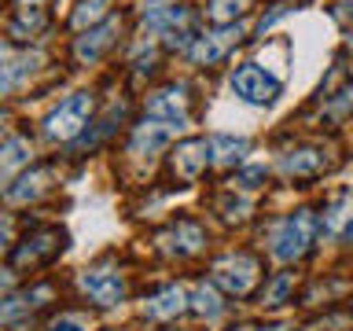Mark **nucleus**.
Wrapping results in <instances>:
<instances>
[{"mask_svg":"<svg viewBox=\"0 0 353 331\" xmlns=\"http://www.w3.org/2000/svg\"><path fill=\"white\" fill-rule=\"evenodd\" d=\"M88 118H92V92H74V96H66L48 118H44V132H48L52 140L70 143V140H77L85 132Z\"/></svg>","mask_w":353,"mask_h":331,"instance_id":"1","label":"nucleus"},{"mask_svg":"<svg viewBox=\"0 0 353 331\" xmlns=\"http://www.w3.org/2000/svg\"><path fill=\"white\" fill-rule=\"evenodd\" d=\"M313 236H316V217H313V210H294V214L287 217L280 228H276L272 258H276V261H298L309 247H313Z\"/></svg>","mask_w":353,"mask_h":331,"instance_id":"2","label":"nucleus"},{"mask_svg":"<svg viewBox=\"0 0 353 331\" xmlns=\"http://www.w3.org/2000/svg\"><path fill=\"white\" fill-rule=\"evenodd\" d=\"M63 247H66V232L63 228H37V232H30V236L11 250L8 272L33 269V265H48L55 254H63Z\"/></svg>","mask_w":353,"mask_h":331,"instance_id":"3","label":"nucleus"},{"mask_svg":"<svg viewBox=\"0 0 353 331\" xmlns=\"http://www.w3.org/2000/svg\"><path fill=\"white\" fill-rule=\"evenodd\" d=\"M258 276H261V265H258L254 254L236 250V254H225V258L214 261V283L225 287V291L236 294V298L250 294L254 283H258Z\"/></svg>","mask_w":353,"mask_h":331,"instance_id":"4","label":"nucleus"},{"mask_svg":"<svg viewBox=\"0 0 353 331\" xmlns=\"http://www.w3.org/2000/svg\"><path fill=\"white\" fill-rule=\"evenodd\" d=\"M232 92H236L243 103L254 107H269L276 96H280V77L269 74L258 63H243L236 74H232Z\"/></svg>","mask_w":353,"mask_h":331,"instance_id":"5","label":"nucleus"},{"mask_svg":"<svg viewBox=\"0 0 353 331\" xmlns=\"http://www.w3.org/2000/svg\"><path fill=\"white\" fill-rule=\"evenodd\" d=\"M77 287L85 291L88 302L96 305H118L125 298V280H121L118 269H107V265H96V269H85L77 276Z\"/></svg>","mask_w":353,"mask_h":331,"instance_id":"6","label":"nucleus"},{"mask_svg":"<svg viewBox=\"0 0 353 331\" xmlns=\"http://www.w3.org/2000/svg\"><path fill=\"white\" fill-rule=\"evenodd\" d=\"M206 162H214V154H210V140H203V137L181 140L170 154V170H173V177H181V181H199L206 170Z\"/></svg>","mask_w":353,"mask_h":331,"instance_id":"7","label":"nucleus"},{"mask_svg":"<svg viewBox=\"0 0 353 331\" xmlns=\"http://www.w3.org/2000/svg\"><path fill=\"white\" fill-rule=\"evenodd\" d=\"M203 243H206V232H203V225L199 221H188V217H181V221H173L170 228L159 236V247L165 250V254H176V258H188V254H199L203 250Z\"/></svg>","mask_w":353,"mask_h":331,"instance_id":"8","label":"nucleus"},{"mask_svg":"<svg viewBox=\"0 0 353 331\" xmlns=\"http://www.w3.org/2000/svg\"><path fill=\"white\" fill-rule=\"evenodd\" d=\"M148 114L159 118V121H181L188 118V88L184 85H165L159 88L151 99H148Z\"/></svg>","mask_w":353,"mask_h":331,"instance_id":"9","label":"nucleus"},{"mask_svg":"<svg viewBox=\"0 0 353 331\" xmlns=\"http://www.w3.org/2000/svg\"><path fill=\"white\" fill-rule=\"evenodd\" d=\"M176 121H159V118H151V121H143V126L132 129V140H129V148L132 154H154V151H162L165 143H170L176 137Z\"/></svg>","mask_w":353,"mask_h":331,"instance_id":"10","label":"nucleus"},{"mask_svg":"<svg viewBox=\"0 0 353 331\" xmlns=\"http://www.w3.org/2000/svg\"><path fill=\"white\" fill-rule=\"evenodd\" d=\"M44 19H48L44 0H19V4L11 8L8 33H11L15 41H30V33H41V30H44Z\"/></svg>","mask_w":353,"mask_h":331,"instance_id":"11","label":"nucleus"},{"mask_svg":"<svg viewBox=\"0 0 353 331\" xmlns=\"http://www.w3.org/2000/svg\"><path fill=\"white\" fill-rule=\"evenodd\" d=\"M327 239H339L346 243L353 239V195H335L331 203L324 206V221H320Z\"/></svg>","mask_w":353,"mask_h":331,"instance_id":"12","label":"nucleus"},{"mask_svg":"<svg viewBox=\"0 0 353 331\" xmlns=\"http://www.w3.org/2000/svg\"><path fill=\"white\" fill-rule=\"evenodd\" d=\"M48 188H52V170H30L4 188V203L8 206H26L33 199H41Z\"/></svg>","mask_w":353,"mask_h":331,"instance_id":"13","label":"nucleus"},{"mask_svg":"<svg viewBox=\"0 0 353 331\" xmlns=\"http://www.w3.org/2000/svg\"><path fill=\"white\" fill-rule=\"evenodd\" d=\"M143 309H148L151 320H176L184 309H192V298L184 294L181 283H170V287H162V291H154L148 302H143Z\"/></svg>","mask_w":353,"mask_h":331,"instance_id":"14","label":"nucleus"},{"mask_svg":"<svg viewBox=\"0 0 353 331\" xmlns=\"http://www.w3.org/2000/svg\"><path fill=\"white\" fill-rule=\"evenodd\" d=\"M280 170L287 177H294V181H313V177H320L327 170V159H324V151H320V148H298L291 154H283Z\"/></svg>","mask_w":353,"mask_h":331,"instance_id":"15","label":"nucleus"},{"mask_svg":"<svg viewBox=\"0 0 353 331\" xmlns=\"http://www.w3.org/2000/svg\"><path fill=\"white\" fill-rule=\"evenodd\" d=\"M239 37H243V26H228V30H221V33H210V37H199L195 48L188 52V55H192L195 63H206L210 66V63H217Z\"/></svg>","mask_w":353,"mask_h":331,"instance_id":"16","label":"nucleus"},{"mask_svg":"<svg viewBox=\"0 0 353 331\" xmlns=\"http://www.w3.org/2000/svg\"><path fill=\"white\" fill-rule=\"evenodd\" d=\"M114 33H118V22L114 19H107L103 26H96V30H88L81 41H77V48H74V55L81 63H96L99 55H103L110 44H114Z\"/></svg>","mask_w":353,"mask_h":331,"instance_id":"17","label":"nucleus"},{"mask_svg":"<svg viewBox=\"0 0 353 331\" xmlns=\"http://www.w3.org/2000/svg\"><path fill=\"white\" fill-rule=\"evenodd\" d=\"M247 151H250V143L243 137H225V132H221V137L210 140V154H214L217 166H239Z\"/></svg>","mask_w":353,"mask_h":331,"instance_id":"18","label":"nucleus"},{"mask_svg":"<svg viewBox=\"0 0 353 331\" xmlns=\"http://www.w3.org/2000/svg\"><path fill=\"white\" fill-rule=\"evenodd\" d=\"M52 298V287H30L26 294H19V298H8L4 302V324H11L15 317H22V313H30V309H41L44 302Z\"/></svg>","mask_w":353,"mask_h":331,"instance_id":"19","label":"nucleus"},{"mask_svg":"<svg viewBox=\"0 0 353 331\" xmlns=\"http://www.w3.org/2000/svg\"><path fill=\"white\" fill-rule=\"evenodd\" d=\"M221 309H225V302H221V294H217V287L214 283H199L195 291H192V313L195 317H217Z\"/></svg>","mask_w":353,"mask_h":331,"instance_id":"20","label":"nucleus"},{"mask_svg":"<svg viewBox=\"0 0 353 331\" xmlns=\"http://www.w3.org/2000/svg\"><path fill=\"white\" fill-rule=\"evenodd\" d=\"M19 166H30V143L22 137H8L4 140V159H0V170L4 177H15Z\"/></svg>","mask_w":353,"mask_h":331,"instance_id":"21","label":"nucleus"},{"mask_svg":"<svg viewBox=\"0 0 353 331\" xmlns=\"http://www.w3.org/2000/svg\"><path fill=\"white\" fill-rule=\"evenodd\" d=\"M294 294V272H280L276 280L265 287V294H261V305H269V309H276V305H283L287 298Z\"/></svg>","mask_w":353,"mask_h":331,"instance_id":"22","label":"nucleus"},{"mask_svg":"<svg viewBox=\"0 0 353 331\" xmlns=\"http://www.w3.org/2000/svg\"><path fill=\"white\" fill-rule=\"evenodd\" d=\"M247 8H250V0H210V19L217 26H232Z\"/></svg>","mask_w":353,"mask_h":331,"instance_id":"23","label":"nucleus"},{"mask_svg":"<svg viewBox=\"0 0 353 331\" xmlns=\"http://www.w3.org/2000/svg\"><path fill=\"white\" fill-rule=\"evenodd\" d=\"M107 11H110V0H81V8L74 11V26L77 30L92 26V22L107 19Z\"/></svg>","mask_w":353,"mask_h":331,"instance_id":"24","label":"nucleus"},{"mask_svg":"<svg viewBox=\"0 0 353 331\" xmlns=\"http://www.w3.org/2000/svg\"><path fill=\"white\" fill-rule=\"evenodd\" d=\"M221 217H225V221H247L250 217V199H236V195H225V199H221Z\"/></svg>","mask_w":353,"mask_h":331,"instance_id":"25","label":"nucleus"},{"mask_svg":"<svg viewBox=\"0 0 353 331\" xmlns=\"http://www.w3.org/2000/svg\"><path fill=\"white\" fill-rule=\"evenodd\" d=\"M261 181H265V166H250V170H243V173L236 177V184L243 188V192H254V188H261Z\"/></svg>","mask_w":353,"mask_h":331,"instance_id":"26","label":"nucleus"},{"mask_svg":"<svg viewBox=\"0 0 353 331\" xmlns=\"http://www.w3.org/2000/svg\"><path fill=\"white\" fill-rule=\"evenodd\" d=\"M48 331H81V328H77L74 320H59V324H52Z\"/></svg>","mask_w":353,"mask_h":331,"instance_id":"27","label":"nucleus"},{"mask_svg":"<svg viewBox=\"0 0 353 331\" xmlns=\"http://www.w3.org/2000/svg\"><path fill=\"white\" fill-rule=\"evenodd\" d=\"M261 331H287V328H261Z\"/></svg>","mask_w":353,"mask_h":331,"instance_id":"28","label":"nucleus"}]
</instances>
